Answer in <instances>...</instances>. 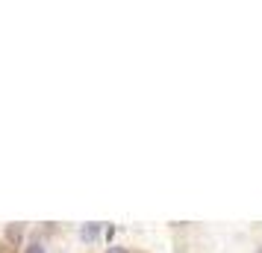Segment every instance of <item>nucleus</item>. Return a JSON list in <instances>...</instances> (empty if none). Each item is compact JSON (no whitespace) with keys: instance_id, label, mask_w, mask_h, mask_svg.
I'll use <instances>...</instances> for the list:
<instances>
[{"instance_id":"nucleus-2","label":"nucleus","mask_w":262,"mask_h":253,"mask_svg":"<svg viewBox=\"0 0 262 253\" xmlns=\"http://www.w3.org/2000/svg\"><path fill=\"white\" fill-rule=\"evenodd\" d=\"M21 236H24L21 224H9V227H6V239L12 241V244H21Z\"/></svg>"},{"instance_id":"nucleus-5","label":"nucleus","mask_w":262,"mask_h":253,"mask_svg":"<svg viewBox=\"0 0 262 253\" xmlns=\"http://www.w3.org/2000/svg\"><path fill=\"white\" fill-rule=\"evenodd\" d=\"M256 253H262V247H259V250H256Z\"/></svg>"},{"instance_id":"nucleus-1","label":"nucleus","mask_w":262,"mask_h":253,"mask_svg":"<svg viewBox=\"0 0 262 253\" xmlns=\"http://www.w3.org/2000/svg\"><path fill=\"white\" fill-rule=\"evenodd\" d=\"M97 236H100V224H83V229H80V239H83L85 244H92Z\"/></svg>"},{"instance_id":"nucleus-4","label":"nucleus","mask_w":262,"mask_h":253,"mask_svg":"<svg viewBox=\"0 0 262 253\" xmlns=\"http://www.w3.org/2000/svg\"><path fill=\"white\" fill-rule=\"evenodd\" d=\"M106 253H127V250H124V247H109Z\"/></svg>"},{"instance_id":"nucleus-3","label":"nucleus","mask_w":262,"mask_h":253,"mask_svg":"<svg viewBox=\"0 0 262 253\" xmlns=\"http://www.w3.org/2000/svg\"><path fill=\"white\" fill-rule=\"evenodd\" d=\"M27 253H45V247H41V244H30V247H27Z\"/></svg>"}]
</instances>
